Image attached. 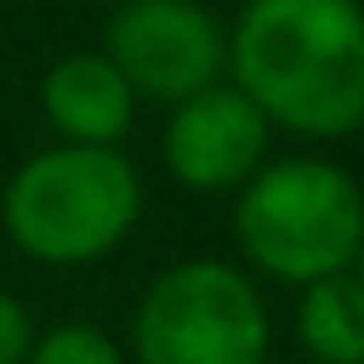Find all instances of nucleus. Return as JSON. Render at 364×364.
Segmentation results:
<instances>
[{
	"instance_id": "f03ea898",
	"label": "nucleus",
	"mask_w": 364,
	"mask_h": 364,
	"mask_svg": "<svg viewBox=\"0 0 364 364\" xmlns=\"http://www.w3.org/2000/svg\"><path fill=\"white\" fill-rule=\"evenodd\" d=\"M6 230L33 262L80 268L97 262L134 230L139 171L118 145H54L16 166L6 188Z\"/></svg>"
},
{
	"instance_id": "20e7f679",
	"label": "nucleus",
	"mask_w": 364,
	"mask_h": 364,
	"mask_svg": "<svg viewBox=\"0 0 364 364\" xmlns=\"http://www.w3.org/2000/svg\"><path fill=\"white\" fill-rule=\"evenodd\" d=\"M139 364H262L268 306L241 268L220 257L177 262L134 311Z\"/></svg>"
},
{
	"instance_id": "f257e3e1",
	"label": "nucleus",
	"mask_w": 364,
	"mask_h": 364,
	"mask_svg": "<svg viewBox=\"0 0 364 364\" xmlns=\"http://www.w3.org/2000/svg\"><path fill=\"white\" fill-rule=\"evenodd\" d=\"M230 75L262 118L306 139L364 129L359 0H247L230 27Z\"/></svg>"
},
{
	"instance_id": "9b49d317",
	"label": "nucleus",
	"mask_w": 364,
	"mask_h": 364,
	"mask_svg": "<svg viewBox=\"0 0 364 364\" xmlns=\"http://www.w3.org/2000/svg\"><path fill=\"white\" fill-rule=\"evenodd\" d=\"M348 273H353V279L364 284V241H359V252H353V268H348Z\"/></svg>"
},
{
	"instance_id": "0eeeda50",
	"label": "nucleus",
	"mask_w": 364,
	"mask_h": 364,
	"mask_svg": "<svg viewBox=\"0 0 364 364\" xmlns=\"http://www.w3.org/2000/svg\"><path fill=\"white\" fill-rule=\"evenodd\" d=\"M38 97L65 145H118L134 124V86L107 54H65Z\"/></svg>"
},
{
	"instance_id": "9d476101",
	"label": "nucleus",
	"mask_w": 364,
	"mask_h": 364,
	"mask_svg": "<svg viewBox=\"0 0 364 364\" xmlns=\"http://www.w3.org/2000/svg\"><path fill=\"white\" fill-rule=\"evenodd\" d=\"M33 348V321L11 295H0V364H27Z\"/></svg>"
},
{
	"instance_id": "7ed1b4c3",
	"label": "nucleus",
	"mask_w": 364,
	"mask_h": 364,
	"mask_svg": "<svg viewBox=\"0 0 364 364\" xmlns=\"http://www.w3.org/2000/svg\"><path fill=\"white\" fill-rule=\"evenodd\" d=\"M236 241L252 268L306 289L353 268L364 241V193L332 161H268L236 198Z\"/></svg>"
},
{
	"instance_id": "423d86ee",
	"label": "nucleus",
	"mask_w": 364,
	"mask_h": 364,
	"mask_svg": "<svg viewBox=\"0 0 364 364\" xmlns=\"http://www.w3.org/2000/svg\"><path fill=\"white\" fill-rule=\"evenodd\" d=\"M268 118L236 80H215L198 97L171 107L161 156L166 171L193 193H230L257 177L268 156Z\"/></svg>"
},
{
	"instance_id": "39448f33",
	"label": "nucleus",
	"mask_w": 364,
	"mask_h": 364,
	"mask_svg": "<svg viewBox=\"0 0 364 364\" xmlns=\"http://www.w3.org/2000/svg\"><path fill=\"white\" fill-rule=\"evenodd\" d=\"M107 59L134 97L177 107L230 70V33L198 0H124L107 22Z\"/></svg>"
},
{
	"instance_id": "6e6552de",
	"label": "nucleus",
	"mask_w": 364,
	"mask_h": 364,
	"mask_svg": "<svg viewBox=\"0 0 364 364\" xmlns=\"http://www.w3.org/2000/svg\"><path fill=\"white\" fill-rule=\"evenodd\" d=\"M295 332L316 364H364V284L353 273L306 284L295 306Z\"/></svg>"
},
{
	"instance_id": "1a4fd4ad",
	"label": "nucleus",
	"mask_w": 364,
	"mask_h": 364,
	"mask_svg": "<svg viewBox=\"0 0 364 364\" xmlns=\"http://www.w3.org/2000/svg\"><path fill=\"white\" fill-rule=\"evenodd\" d=\"M27 364H124L118 343L91 321H59L43 338H33Z\"/></svg>"
}]
</instances>
